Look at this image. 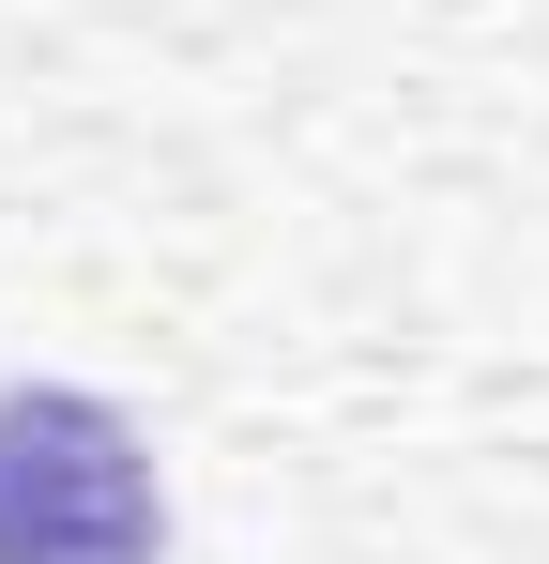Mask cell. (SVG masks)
<instances>
[{"mask_svg": "<svg viewBox=\"0 0 549 564\" xmlns=\"http://www.w3.org/2000/svg\"><path fill=\"white\" fill-rule=\"evenodd\" d=\"M0 564H153V458L77 381L0 397Z\"/></svg>", "mask_w": 549, "mask_h": 564, "instance_id": "obj_1", "label": "cell"}]
</instances>
